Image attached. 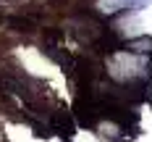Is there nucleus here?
<instances>
[{
    "label": "nucleus",
    "instance_id": "f257e3e1",
    "mask_svg": "<svg viewBox=\"0 0 152 142\" xmlns=\"http://www.w3.org/2000/svg\"><path fill=\"white\" fill-rule=\"evenodd\" d=\"M129 47L137 50V53H139V47H144V53H150V50H152V40H147V37H144V40H131Z\"/></svg>",
    "mask_w": 152,
    "mask_h": 142
}]
</instances>
